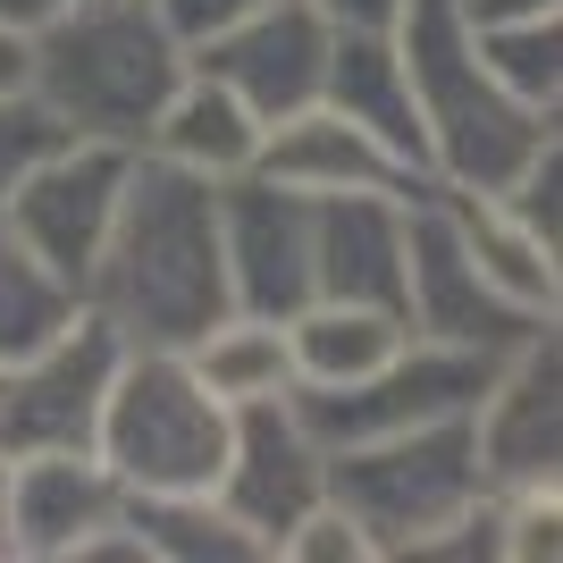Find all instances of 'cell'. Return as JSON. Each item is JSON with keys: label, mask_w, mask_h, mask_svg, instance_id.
<instances>
[{"label": "cell", "mask_w": 563, "mask_h": 563, "mask_svg": "<svg viewBox=\"0 0 563 563\" xmlns=\"http://www.w3.org/2000/svg\"><path fill=\"white\" fill-rule=\"evenodd\" d=\"M396 51H404V76H412V110H421L429 186L505 194L555 143V118L514 101L488 76V59L471 51V25L454 0H412L396 18Z\"/></svg>", "instance_id": "obj_2"}, {"label": "cell", "mask_w": 563, "mask_h": 563, "mask_svg": "<svg viewBox=\"0 0 563 563\" xmlns=\"http://www.w3.org/2000/svg\"><path fill=\"white\" fill-rule=\"evenodd\" d=\"M496 202H505L521 228L539 235V244H555V253H563V143H547V152L521 168V177L496 194Z\"/></svg>", "instance_id": "obj_26"}, {"label": "cell", "mask_w": 563, "mask_h": 563, "mask_svg": "<svg viewBox=\"0 0 563 563\" xmlns=\"http://www.w3.org/2000/svg\"><path fill=\"white\" fill-rule=\"evenodd\" d=\"M235 438V404H219L177 345H126L101 396L93 454L126 488V505L152 496H211Z\"/></svg>", "instance_id": "obj_4"}, {"label": "cell", "mask_w": 563, "mask_h": 563, "mask_svg": "<svg viewBox=\"0 0 563 563\" xmlns=\"http://www.w3.org/2000/svg\"><path fill=\"white\" fill-rule=\"evenodd\" d=\"M186 76V43L161 25L152 0H76L68 18L25 34V93L68 135L143 152L161 101Z\"/></svg>", "instance_id": "obj_3"}, {"label": "cell", "mask_w": 563, "mask_h": 563, "mask_svg": "<svg viewBox=\"0 0 563 563\" xmlns=\"http://www.w3.org/2000/svg\"><path fill=\"white\" fill-rule=\"evenodd\" d=\"M126 521L143 539V563H261L269 555L219 496H152V505H126Z\"/></svg>", "instance_id": "obj_22"}, {"label": "cell", "mask_w": 563, "mask_h": 563, "mask_svg": "<svg viewBox=\"0 0 563 563\" xmlns=\"http://www.w3.org/2000/svg\"><path fill=\"white\" fill-rule=\"evenodd\" d=\"M471 446H479V479L496 496L563 479V336H555V320L496 362V378L471 404Z\"/></svg>", "instance_id": "obj_10"}, {"label": "cell", "mask_w": 563, "mask_h": 563, "mask_svg": "<svg viewBox=\"0 0 563 563\" xmlns=\"http://www.w3.org/2000/svg\"><path fill=\"white\" fill-rule=\"evenodd\" d=\"M555 547H563V488L496 496V563H555Z\"/></svg>", "instance_id": "obj_25"}, {"label": "cell", "mask_w": 563, "mask_h": 563, "mask_svg": "<svg viewBox=\"0 0 563 563\" xmlns=\"http://www.w3.org/2000/svg\"><path fill=\"white\" fill-rule=\"evenodd\" d=\"M126 168H135V152H126V143L59 135L43 161H34L18 186H9V202H0V228L18 235V244L43 261L51 278H68L76 295H85V269H93L101 235H110V219H118Z\"/></svg>", "instance_id": "obj_7"}, {"label": "cell", "mask_w": 563, "mask_h": 563, "mask_svg": "<svg viewBox=\"0 0 563 563\" xmlns=\"http://www.w3.org/2000/svg\"><path fill=\"white\" fill-rule=\"evenodd\" d=\"M68 320H76V286L51 278L43 261L0 228V371H9L18 353H34L43 336H59Z\"/></svg>", "instance_id": "obj_24"}, {"label": "cell", "mask_w": 563, "mask_h": 563, "mask_svg": "<svg viewBox=\"0 0 563 563\" xmlns=\"http://www.w3.org/2000/svg\"><path fill=\"white\" fill-rule=\"evenodd\" d=\"M0 514H9V454H0ZM0 563H9V539H0Z\"/></svg>", "instance_id": "obj_34"}, {"label": "cell", "mask_w": 563, "mask_h": 563, "mask_svg": "<svg viewBox=\"0 0 563 563\" xmlns=\"http://www.w3.org/2000/svg\"><path fill=\"white\" fill-rule=\"evenodd\" d=\"M219 253H228V311L286 320L311 303V194H286L269 177L219 186Z\"/></svg>", "instance_id": "obj_13"}, {"label": "cell", "mask_w": 563, "mask_h": 563, "mask_svg": "<svg viewBox=\"0 0 563 563\" xmlns=\"http://www.w3.org/2000/svg\"><path fill=\"white\" fill-rule=\"evenodd\" d=\"M59 135H68V126H59L34 93H0V202H9V186H18Z\"/></svg>", "instance_id": "obj_27"}, {"label": "cell", "mask_w": 563, "mask_h": 563, "mask_svg": "<svg viewBox=\"0 0 563 563\" xmlns=\"http://www.w3.org/2000/svg\"><path fill=\"white\" fill-rule=\"evenodd\" d=\"M329 51H336V34H329V18H320L311 0H269V9H253V18L219 25L211 43H194L186 59L202 76H219L261 126H278V118H295V110L320 101Z\"/></svg>", "instance_id": "obj_12"}, {"label": "cell", "mask_w": 563, "mask_h": 563, "mask_svg": "<svg viewBox=\"0 0 563 563\" xmlns=\"http://www.w3.org/2000/svg\"><path fill=\"white\" fill-rule=\"evenodd\" d=\"M505 353H471V345H438V336H404L378 371H362L353 387H295V412L311 421L320 446H362V438H396V429H429V421H463L479 387L496 378Z\"/></svg>", "instance_id": "obj_6"}, {"label": "cell", "mask_w": 563, "mask_h": 563, "mask_svg": "<svg viewBox=\"0 0 563 563\" xmlns=\"http://www.w3.org/2000/svg\"><path fill=\"white\" fill-rule=\"evenodd\" d=\"M404 219H412V194H320L311 202V295L404 311Z\"/></svg>", "instance_id": "obj_16"}, {"label": "cell", "mask_w": 563, "mask_h": 563, "mask_svg": "<svg viewBox=\"0 0 563 563\" xmlns=\"http://www.w3.org/2000/svg\"><path fill=\"white\" fill-rule=\"evenodd\" d=\"M143 152H152V161H168V168H186V177H202V186H228V177H244V168H253L261 118L244 110L219 76H202V68L186 59V76H177V93L161 101V118H152Z\"/></svg>", "instance_id": "obj_17"}, {"label": "cell", "mask_w": 563, "mask_h": 563, "mask_svg": "<svg viewBox=\"0 0 563 563\" xmlns=\"http://www.w3.org/2000/svg\"><path fill=\"white\" fill-rule=\"evenodd\" d=\"M286 362H295V387H353L362 371H378L387 353L404 345V311H378V303H329L311 295L303 311H286Z\"/></svg>", "instance_id": "obj_20"}, {"label": "cell", "mask_w": 563, "mask_h": 563, "mask_svg": "<svg viewBox=\"0 0 563 563\" xmlns=\"http://www.w3.org/2000/svg\"><path fill=\"white\" fill-rule=\"evenodd\" d=\"M320 101L345 110L353 126H371L404 168H421V110H412V76H404L396 34H336ZM421 177H429V168H421Z\"/></svg>", "instance_id": "obj_19"}, {"label": "cell", "mask_w": 563, "mask_h": 563, "mask_svg": "<svg viewBox=\"0 0 563 563\" xmlns=\"http://www.w3.org/2000/svg\"><path fill=\"white\" fill-rule=\"evenodd\" d=\"M126 521V488L101 454H9V563H76L101 530Z\"/></svg>", "instance_id": "obj_14"}, {"label": "cell", "mask_w": 563, "mask_h": 563, "mask_svg": "<svg viewBox=\"0 0 563 563\" xmlns=\"http://www.w3.org/2000/svg\"><path fill=\"white\" fill-rule=\"evenodd\" d=\"M311 9L329 18V34H396V18L412 0H311Z\"/></svg>", "instance_id": "obj_30"}, {"label": "cell", "mask_w": 563, "mask_h": 563, "mask_svg": "<svg viewBox=\"0 0 563 563\" xmlns=\"http://www.w3.org/2000/svg\"><path fill=\"white\" fill-rule=\"evenodd\" d=\"M471 25V18H463ZM471 51L488 59V76L514 101L563 118V9H539V18H488L471 25Z\"/></svg>", "instance_id": "obj_23"}, {"label": "cell", "mask_w": 563, "mask_h": 563, "mask_svg": "<svg viewBox=\"0 0 563 563\" xmlns=\"http://www.w3.org/2000/svg\"><path fill=\"white\" fill-rule=\"evenodd\" d=\"M76 0H0V25H18V34H34V25H51V18H68Z\"/></svg>", "instance_id": "obj_31"}, {"label": "cell", "mask_w": 563, "mask_h": 563, "mask_svg": "<svg viewBox=\"0 0 563 563\" xmlns=\"http://www.w3.org/2000/svg\"><path fill=\"white\" fill-rule=\"evenodd\" d=\"M278 555H286V563H378L371 539H362V530H353L336 505H311V514L278 539Z\"/></svg>", "instance_id": "obj_28"}, {"label": "cell", "mask_w": 563, "mask_h": 563, "mask_svg": "<svg viewBox=\"0 0 563 563\" xmlns=\"http://www.w3.org/2000/svg\"><path fill=\"white\" fill-rule=\"evenodd\" d=\"M211 496L269 547V555H278V539L311 514V505H329V446L311 438V421L295 412V396L235 404V438H228V463H219Z\"/></svg>", "instance_id": "obj_11"}, {"label": "cell", "mask_w": 563, "mask_h": 563, "mask_svg": "<svg viewBox=\"0 0 563 563\" xmlns=\"http://www.w3.org/2000/svg\"><path fill=\"white\" fill-rule=\"evenodd\" d=\"M118 353L126 345H118L85 303H76V320L59 336L18 353V362L0 371V454H93Z\"/></svg>", "instance_id": "obj_8"}, {"label": "cell", "mask_w": 563, "mask_h": 563, "mask_svg": "<svg viewBox=\"0 0 563 563\" xmlns=\"http://www.w3.org/2000/svg\"><path fill=\"white\" fill-rule=\"evenodd\" d=\"M194 378L211 387L219 404H269L295 396V362H286V329L278 320H253V311H228L186 345Z\"/></svg>", "instance_id": "obj_21"}, {"label": "cell", "mask_w": 563, "mask_h": 563, "mask_svg": "<svg viewBox=\"0 0 563 563\" xmlns=\"http://www.w3.org/2000/svg\"><path fill=\"white\" fill-rule=\"evenodd\" d=\"M404 329L438 336V345H471V353H514L521 336L547 329L539 311H521L514 295H496L471 269L463 235L446 228L429 186L412 194V219H404Z\"/></svg>", "instance_id": "obj_9"}, {"label": "cell", "mask_w": 563, "mask_h": 563, "mask_svg": "<svg viewBox=\"0 0 563 563\" xmlns=\"http://www.w3.org/2000/svg\"><path fill=\"white\" fill-rule=\"evenodd\" d=\"M0 93H25V34L0 25Z\"/></svg>", "instance_id": "obj_33"}, {"label": "cell", "mask_w": 563, "mask_h": 563, "mask_svg": "<svg viewBox=\"0 0 563 563\" xmlns=\"http://www.w3.org/2000/svg\"><path fill=\"white\" fill-rule=\"evenodd\" d=\"M479 496H488V479H479V446H471V412L396 429V438H362V446H329V505L387 563L429 547Z\"/></svg>", "instance_id": "obj_5"}, {"label": "cell", "mask_w": 563, "mask_h": 563, "mask_svg": "<svg viewBox=\"0 0 563 563\" xmlns=\"http://www.w3.org/2000/svg\"><path fill=\"white\" fill-rule=\"evenodd\" d=\"M438 194V211H446V228L463 235L471 269L496 286V295H514L521 311H539V320H555L563 303V253L555 244H539V235L521 228L496 194H454V186H429Z\"/></svg>", "instance_id": "obj_18"}, {"label": "cell", "mask_w": 563, "mask_h": 563, "mask_svg": "<svg viewBox=\"0 0 563 563\" xmlns=\"http://www.w3.org/2000/svg\"><path fill=\"white\" fill-rule=\"evenodd\" d=\"M76 303L93 311L118 345H177V353L211 329V320H228L219 186H202L186 168L135 152L126 194H118V219H110V235H101Z\"/></svg>", "instance_id": "obj_1"}, {"label": "cell", "mask_w": 563, "mask_h": 563, "mask_svg": "<svg viewBox=\"0 0 563 563\" xmlns=\"http://www.w3.org/2000/svg\"><path fill=\"white\" fill-rule=\"evenodd\" d=\"M253 177H269V186H286V194H311V202H320V194H421L429 186L421 168H404L371 126H353L329 101L261 126Z\"/></svg>", "instance_id": "obj_15"}, {"label": "cell", "mask_w": 563, "mask_h": 563, "mask_svg": "<svg viewBox=\"0 0 563 563\" xmlns=\"http://www.w3.org/2000/svg\"><path fill=\"white\" fill-rule=\"evenodd\" d=\"M471 25H488V18H539V9H563V0H454Z\"/></svg>", "instance_id": "obj_32"}, {"label": "cell", "mask_w": 563, "mask_h": 563, "mask_svg": "<svg viewBox=\"0 0 563 563\" xmlns=\"http://www.w3.org/2000/svg\"><path fill=\"white\" fill-rule=\"evenodd\" d=\"M161 9V25L177 34V43H211L219 25H235V18H253V9H269V0H152Z\"/></svg>", "instance_id": "obj_29"}]
</instances>
